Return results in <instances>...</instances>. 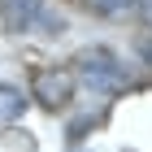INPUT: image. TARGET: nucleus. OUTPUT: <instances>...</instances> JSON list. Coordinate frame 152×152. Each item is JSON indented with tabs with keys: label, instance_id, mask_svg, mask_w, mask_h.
Wrapping results in <instances>:
<instances>
[{
	"label": "nucleus",
	"instance_id": "1",
	"mask_svg": "<svg viewBox=\"0 0 152 152\" xmlns=\"http://www.w3.org/2000/svg\"><path fill=\"white\" fill-rule=\"evenodd\" d=\"M0 18L13 26V31H61V18L48 13L44 0H0Z\"/></svg>",
	"mask_w": 152,
	"mask_h": 152
},
{
	"label": "nucleus",
	"instance_id": "2",
	"mask_svg": "<svg viewBox=\"0 0 152 152\" xmlns=\"http://www.w3.org/2000/svg\"><path fill=\"white\" fill-rule=\"evenodd\" d=\"M78 74L87 83H91V91H113V87H122V65L113 61V52L109 48H91V52H83L78 57Z\"/></svg>",
	"mask_w": 152,
	"mask_h": 152
},
{
	"label": "nucleus",
	"instance_id": "3",
	"mask_svg": "<svg viewBox=\"0 0 152 152\" xmlns=\"http://www.w3.org/2000/svg\"><path fill=\"white\" fill-rule=\"evenodd\" d=\"M70 87H74L70 70H44V74H35V96H39L44 109H65L70 104Z\"/></svg>",
	"mask_w": 152,
	"mask_h": 152
},
{
	"label": "nucleus",
	"instance_id": "4",
	"mask_svg": "<svg viewBox=\"0 0 152 152\" xmlns=\"http://www.w3.org/2000/svg\"><path fill=\"white\" fill-rule=\"evenodd\" d=\"M135 0H87V9L91 13H122V9H130Z\"/></svg>",
	"mask_w": 152,
	"mask_h": 152
},
{
	"label": "nucleus",
	"instance_id": "5",
	"mask_svg": "<svg viewBox=\"0 0 152 152\" xmlns=\"http://www.w3.org/2000/svg\"><path fill=\"white\" fill-rule=\"evenodd\" d=\"M139 9H143V22H152V0H139Z\"/></svg>",
	"mask_w": 152,
	"mask_h": 152
}]
</instances>
